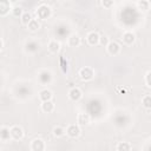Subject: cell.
Masks as SVG:
<instances>
[{
    "mask_svg": "<svg viewBox=\"0 0 151 151\" xmlns=\"http://www.w3.org/2000/svg\"><path fill=\"white\" fill-rule=\"evenodd\" d=\"M94 77V70L90 66H85V67H81L79 70V78L83 80V81H88V80H92Z\"/></svg>",
    "mask_w": 151,
    "mask_h": 151,
    "instance_id": "6da1fadb",
    "label": "cell"
},
{
    "mask_svg": "<svg viewBox=\"0 0 151 151\" xmlns=\"http://www.w3.org/2000/svg\"><path fill=\"white\" fill-rule=\"evenodd\" d=\"M35 14H37V17H38L39 19L46 20L47 18H50V17L52 15V11H51L50 6H47V5H40V6L37 8Z\"/></svg>",
    "mask_w": 151,
    "mask_h": 151,
    "instance_id": "7a4b0ae2",
    "label": "cell"
},
{
    "mask_svg": "<svg viewBox=\"0 0 151 151\" xmlns=\"http://www.w3.org/2000/svg\"><path fill=\"white\" fill-rule=\"evenodd\" d=\"M38 79L42 85H47L52 81V73L48 70H41L38 74Z\"/></svg>",
    "mask_w": 151,
    "mask_h": 151,
    "instance_id": "3957f363",
    "label": "cell"
},
{
    "mask_svg": "<svg viewBox=\"0 0 151 151\" xmlns=\"http://www.w3.org/2000/svg\"><path fill=\"white\" fill-rule=\"evenodd\" d=\"M105 47H106L109 54H111V55H117V54H119V52H120V50H122L120 45H119L117 41H109V44H107Z\"/></svg>",
    "mask_w": 151,
    "mask_h": 151,
    "instance_id": "277c9868",
    "label": "cell"
},
{
    "mask_svg": "<svg viewBox=\"0 0 151 151\" xmlns=\"http://www.w3.org/2000/svg\"><path fill=\"white\" fill-rule=\"evenodd\" d=\"M65 131H66L65 133H66L68 137H71V138H77V137H79V134H80V132H81L79 125H76V124L68 125Z\"/></svg>",
    "mask_w": 151,
    "mask_h": 151,
    "instance_id": "5b68a950",
    "label": "cell"
},
{
    "mask_svg": "<svg viewBox=\"0 0 151 151\" xmlns=\"http://www.w3.org/2000/svg\"><path fill=\"white\" fill-rule=\"evenodd\" d=\"M9 133H11V138L14 139V140H19L24 137V130L18 125L12 126L9 129Z\"/></svg>",
    "mask_w": 151,
    "mask_h": 151,
    "instance_id": "8992f818",
    "label": "cell"
},
{
    "mask_svg": "<svg viewBox=\"0 0 151 151\" xmlns=\"http://www.w3.org/2000/svg\"><path fill=\"white\" fill-rule=\"evenodd\" d=\"M12 11V6L8 0H0V17L7 15Z\"/></svg>",
    "mask_w": 151,
    "mask_h": 151,
    "instance_id": "52a82bcc",
    "label": "cell"
},
{
    "mask_svg": "<svg viewBox=\"0 0 151 151\" xmlns=\"http://www.w3.org/2000/svg\"><path fill=\"white\" fill-rule=\"evenodd\" d=\"M122 40H123V42H124L125 45L130 46V45H132V44L136 41V35H134V33H132V32H130V31L124 32L123 35H122Z\"/></svg>",
    "mask_w": 151,
    "mask_h": 151,
    "instance_id": "ba28073f",
    "label": "cell"
},
{
    "mask_svg": "<svg viewBox=\"0 0 151 151\" xmlns=\"http://www.w3.org/2000/svg\"><path fill=\"white\" fill-rule=\"evenodd\" d=\"M46 149V145H45V142L40 138H35L34 140H32V144H31V150L33 151H42Z\"/></svg>",
    "mask_w": 151,
    "mask_h": 151,
    "instance_id": "9c48e42d",
    "label": "cell"
},
{
    "mask_svg": "<svg viewBox=\"0 0 151 151\" xmlns=\"http://www.w3.org/2000/svg\"><path fill=\"white\" fill-rule=\"evenodd\" d=\"M83 97V92L80 88L78 87H72L70 91H68V98L73 101H78L80 98Z\"/></svg>",
    "mask_w": 151,
    "mask_h": 151,
    "instance_id": "30bf717a",
    "label": "cell"
},
{
    "mask_svg": "<svg viewBox=\"0 0 151 151\" xmlns=\"http://www.w3.org/2000/svg\"><path fill=\"white\" fill-rule=\"evenodd\" d=\"M99 34L97 32H90L87 35H86V40H87V44L91 45V46H94V45H98L99 42Z\"/></svg>",
    "mask_w": 151,
    "mask_h": 151,
    "instance_id": "8fae6325",
    "label": "cell"
},
{
    "mask_svg": "<svg viewBox=\"0 0 151 151\" xmlns=\"http://www.w3.org/2000/svg\"><path fill=\"white\" fill-rule=\"evenodd\" d=\"M39 98H40L41 101L52 100V98H53V93H52L51 90H48V88H44V90H41V91L39 92Z\"/></svg>",
    "mask_w": 151,
    "mask_h": 151,
    "instance_id": "7c38bea8",
    "label": "cell"
},
{
    "mask_svg": "<svg viewBox=\"0 0 151 151\" xmlns=\"http://www.w3.org/2000/svg\"><path fill=\"white\" fill-rule=\"evenodd\" d=\"M80 42L81 41H80V38H79L78 34H71L68 37V40H67L68 46H71V47H78L80 45Z\"/></svg>",
    "mask_w": 151,
    "mask_h": 151,
    "instance_id": "4fadbf2b",
    "label": "cell"
},
{
    "mask_svg": "<svg viewBox=\"0 0 151 151\" xmlns=\"http://www.w3.org/2000/svg\"><path fill=\"white\" fill-rule=\"evenodd\" d=\"M41 110L45 112V113H51L53 110H54V104L52 100H46V101H42L41 103Z\"/></svg>",
    "mask_w": 151,
    "mask_h": 151,
    "instance_id": "5bb4252c",
    "label": "cell"
},
{
    "mask_svg": "<svg viewBox=\"0 0 151 151\" xmlns=\"http://www.w3.org/2000/svg\"><path fill=\"white\" fill-rule=\"evenodd\" d=\"M78 125H88L90 124V116L87 113H79L77 117Z\"/></svg>",
    "mask_w": 151,
    "mask_h": 151,
    "instance_id": "9a60e30c",
    "label": "cell"
},
{
    "mask_svg": "<svg viewBox=\"0 0 151 151\" xmlns=\"http://www.w3.org/2000/svg\"><path fill=\"white\" fill-rule=\"evenodd\" d=\"M47 48H48V51H50L51 53H57V52L60 50V42L57 41V40H51V41L48 42Z\"/></svg>",
    "mask_w": 151,
    "mask_h": 151,
    "instance_id": "2e32d148",
    "label": "cell"
},
{
    "mask_svg": "<svg viewBox=\"0 0 151 151\" xmlns=\"http://www.w3.org/2000/svg\"><path fill=\"white\" fill-rule=\"evenodd\" d=\"M137 7L142 12H147L150 9V2H149V0H139L137 4Z\"/></svg>",
    "mask_w": 151,
    "mask_h": 151,
    "instance_id": "e0dca14e",
    "label": "cell"
},
{
    "mask_svg": "<svg viewBox=\"0 0 151 151\" xmlns=\"http://www.w3.org/2000/svg\"><path fill=\"white\" fill-rule=\"evenodd\" d=\"M25 47H26V51H27V52H35V51L39 50V44L31 40V41H27V42H26Z\"/></svg>",
    "mask_w": 151,
    "mask_h": 151,
    "instance_id": "ac0fdd59",
    "label": "cell"
},
{
    "mask_svg": "<svg viewBox=\"0 0 151 151\" xmlns=\"http://www.w3.org/2000/svg\"><path fill=\"white\" fill-rule=\"evenodd\" d=\"M27 27H28V29L31 32H35V31H38L40 28V24H39V21L37 19H31V21L27 24Z\"/></svg>",
    "mask_w": 151,
    "mask_h": 151,
    "instance_id": "d6986e66",
    "label": "cell"
},
{
    "mask_svg": "<svg viewBox=\"0 0 151 151\" xmlns=\"http://www.w3.org/2000/svg\"><path fill=\"white\" fill-rule=\"evenodd\" d=\"M11 138V133H9V129L8 127H6V126H4V127H1L0 129V139L1 140H8Z\"/></svg>",
    "mask_w": 151,
    "mask_h": 151,
    "instance_id": "ffe728a7",
    "label": "cell"
},
{
    "mask_svg": "<svg viewBox=\"0 0 151 151\" xmlns=\"http://www.w3.org/2000/svg\"><path fill=\"white\" fill-rule=\"evenodd\" d=\"M52 132H53V136H54V137L60 138V137H63V136L65 134L66 131H65V129H64L63 126H55V127H53Z\"/></svg>",
    "mask_w": 151,
    "mask_h": 151,
    "instance_id": "44dd1931",
    "label": "cell"
},
{
    "mask_svg": "<svg viewBox=\"0 0 151 151\" xmlns=\"http://www.w3.org/2000/svg\"><path fill=\"white\" fill-rule=\"evenodd\" d=\"M131 145L127 143V142H120L118 145H117V151H130L131 150Z\"/></svg>",
    "mask_w": 151,
    "mask_h": 151,
    "instance_id": "7402d4cb",
    "label": "cell"
},
{
    "mask_svg": "<svg viewBox=\"0 0 151 151\" xmlns=\"http://www.w3.org/2000/svg\"><path fill=\"white\" fill-rule=\"evenodd\" d=\"M142 104H143V106H144L146 110H150V109H151V96H150V94L144 96L143 99H142Z\"/></svg>",
    "mask_w": 151,
    "mask_h": 151,
    "instance_id": "603a6c76",
    "label": "cell"
},
{
    "mask_svg": "<svg viewBox=\"0 0 151 151\" xmlns=\"http://www.w3.org/2000/svg\"><path fill=\"white\" fill-rule=\"evenodd\" d=\"M20 19H21V22H22L24 25H27V24L31 21V19H32V15H31L29 13H27V12H24V13L21 14Z\"/></svg>",
    "mask_w": 151,
    "mask_h": 151,
    "instance_id": "cb8c5ba5",
    "label": "cell"
},
{
    "mask_svg": "<svg viewBox=\"0 0 151 151\" xmlns=\"http://www.w3.org/2000/svg\"><path fill=\"white\" fill-rule=\"evenodd\" d=\"M12 14L14 15V17H17V18H19V17H21V14L24 13V11H22V8L20 7V6H14V7H12Z\"/></svg>",
    "mask_w": 151,
    "mask_h": 151,
    "instance_id": "d4e9b609",
    "label": "cell"
},
{
    "mask_svg": "<svg viewBox=\"0 0 151 151\" xmlns=\"http://www.w3.org/2000/svg\"><path fill=\"white\" fill-rule=\"evenodd\" d=\"M101 5H103L104 8L110 9V8L113 7V5H114V0H101Z\"/></svg>",
    "mask_w": 151,
    "mask_h": 151,
    "instance_id": "484cf974",
    "label": "cell"
},
{
    "mask_svg": "<svg viewBox=\"0 0 151 151\" xmlns=\"http://www.w3.org/2000/svg\"><path fill=\"white\" fill-rule=\"evenodd\" d=\"M109 41H110V40H109V38H107L106 35H100V37H99V42H98V44L101 45V46H106V45L109 44Z\"/></svg>",
    "mask_w": 151,
    "mask_h": 151,
    "instance_id": "4316f807",
    "label": "cell"
},
{
    "mask_svg": "<svg viewBox=\"0 0 151 151\" xmlns=\"http://www.w3.org/2000/svg\"><path fill=\"white\" fill-rule=\"evenodd\" d=\"M60 63H61V68H63V72H67V61H65V59L61 57L60 58Z\"/></svg>",
    "mask_w": 151,
    "mask_h": 151,
    "instance_id": "83f0119b",
    "label": "cell"
},
{
    "mask_svg": "<svg viewBox=\"0 0 151 151\" xmlns=\"http://www.w3.org/2000/svg\"><path fill=\"white\" fill-rule=\"evenodd\" d=\"M150 74H151V72H150V71H147V72H146V74H145V84H146V86H147V87H150V86H151V83H150Z\"/></svg>",
    "mask_w": 151,
    "mask_h": 151,
    "instance_id": "f1b7e54d",
    "label": "cell"
},
{
    "mask_svg": "<svg viewBox=\"0 0 151 151\" xmlns=\"http://www.w3.org/2000/svg\"><path fill=\"white\" fill-rule=\"evenodd\" d=\"M2 47H4V42H2V40L0 39V51L2 50Z\"/></svg>",
    "mask_w": 151,
    "mask_h": 151,
    "instance_id": "f546056e",
    "label": "cell"
},
{
    "mask_svg": "<svg viewBox=\"0 0 151 151\" xmlns=\"http://www.w3.org/2000/svg\"><path fill=\"white\" fill-rule=\"evenodd\" d=\"M59 1H66V0H59Z\"/></svg>",
    "mask_w": 151,
    "mask_h": 151,
    "instance_id": "4dcf8cb0",
    "label": "cell"
}]
</instances>
